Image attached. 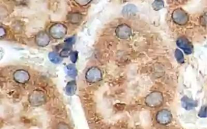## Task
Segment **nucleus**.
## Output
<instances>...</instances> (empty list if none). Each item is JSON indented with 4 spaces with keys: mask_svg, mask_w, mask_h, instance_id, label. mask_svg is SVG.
I'll list each match as a JSON object with an SVG mask.
<instances>
[{
    "mask_svg": "<svg viewBox=\"0 0 207 129\" xmlns=\"http://www.w3.org/2000/svg\"><path fill=\"white\" fill-rule=\"evenodd\" d=\"M67 69H68V74L69 76L71 77H74L77 75V72L76 68L73 66L72 64H69L67 66Z\"/></svg>",
    "mask_w": 207,
    "mask_h": 129,
    "instance_id": "16",
    "label": "nucleus"
},
{
    "mask_svg": "<svg viewBox=\"0 0 207 129\" xmlns=\"http://www.w3.org/2000/svg\"><path fill=\"white\" fill-rule=\"evenodd\" d=\"M50 38L49 35L45 32H40L36 35L35 42L40 47H46L49 44Z\"/></svg>",
    "mask_w": 207,
    "mask_h": 129,
    "instance_id": "9",
    "label": "nucleus"
},
{
    "mask_svg": "<svg viewBox=\"0 0 207 129\" xmlns=\"http://www.w3.org/2000/svg\"><path fill=\"white\" fill-rule=\"evenodd\" d=\"M176 43L178 46L182 49L186 54L189 55L193 52V45L186 38L184 37L179 38Z\"/></svg>",
    "mask_w": 207,
    "mask_h": 129,
    "instance_id": "6",
    "label": "nucleus"
},
{
    "mask_svg": "<svg viewBox=\"0 0 207 129\" xmlns=\"http://www.w3.org/2000/svg\"><path fill=\"white\" fill-rule=\"evenodd\" d=\"M82 15L78 13H72L68 16V19L72 24H77L82 20Z\"/></svg>",
    "mask_w": 207,
    "mask_h": 129,
    "instance_id": "13",
    "label": "nucleus"
},
{
    "mask_svg": "<svg viewBox=\"0 0 207 129\" xmlns=\"http://www.w3.org/2000/svg\"><path fill=\"white\" fill-rule=\"evenodd\" d=\"M172 119L171 113L166 110L163 109L159 111L156 115V120L158 123L161 125H166L169 124Z\"/></svg>",
    "mask_w": 207,
    "mask_h": 129,
    "instance_id": "5",
    "label": "nucleus"
},
{
    "mask_svg": "<svg viewBox=\"0 0 207 129\" xmlns=\"http://www.w3.org/2000/svg\"><path fill=\"white\" fill-rule=\"evenodd\" d=\"M175 57H176L177 61L179 63H183L184 62V56L183 53L179 49H176L175 51Z\"/></svg>",
    "mask_w": 207,
    "mask_h": 129,
    "instance_id": "17",
    "label": "nucleus"
},
{
    "mask_svg": "<svg viewBox=\"0 0 207 129\" xmlns=\"http://www.w3.org/2000/svg\"><path fill=\"white\" fill-rule=\"evenodd\" d=\"M49 58L51 62L55 64H58L61 61V58L55 52H52L49 54Z\"/></svg>",
    "mask_w": 207,
    "mask_h": 129,
    "instance_id": "15",
    "label": "nucleus"
},
{
    "mask_svg": "<svg viewBox=\"0 0 207 129\" xmlns=\"http://www.w3.org/2000/svg\"><path fill=\"white\" fill-rule=\"evenodd\" d=\"M67 33V28L63 24L55 23L49 29L50 35L56 40H60L64 37Z\"/></svg>",
    "mask_w": 207,
    "mask_h": 129,
    "instance_id": "1",
    "label": "nucleus"
},
{
    "mask_svg": "<svg viewBox=\"0 0 207 129\" xmlns=\"http://www.w3.org/2000/svg\"><path fill=\"white\" fill-rule=\"evenodd\" d=\"M74 38H68L66 41H65V42H66V44H67V45L68 46V45H70V46H71L72 45V44L74 43Z\"/></svg>",
    "mask_w": 207,
    "mask_h": 129,
    "instance_id": "24",
    "label": "nucleus"
},
{
    "mask_svg": "<svg viewBox=\"0 0 207 129\" xmlns=\"http://www.w3.org/2000/svg\"><path fill=\"white\" fill-rule=\"evenodd\" d=\"M13 78L16 82L20 84L27 83L30 79L29 73L24 70H18L13 73Z\"/></svg>",
    "mask_w": 207,
    "mask_h": 129,
    "instance_id": "8",
    "label": "nucleus"
},
{
    "mask_svg": "<svg viewBox=\"0 0 207 129\" xmlns=\"http://www.w3.org/2000/svg\"><path fill=\"white\" fill-rule=\"evenodd\" d=\"M0 34H1V37H3L4 35H5V30L2 27H1V33H0Z\"/></svg>",
    "mask_w": 207,
    "mask_h": 129,
    "instance_id": "25",
    "label": "nucleus"
},
{
    "mask_svg": "<svg viewBox=\"0 0 207 129\" xmlns=\"http://www.w3.org/2000/svg\"><path fill=\"white\" fill-rule=\"evenodd\" d=\"M117 36L120 39H126L129 38L131 35V29L126 24H121L119 26L116 30Z\"/></svg>",
    "mask_w": 207,
    "mask_h": 129,
    "instance_id": "7",
    "label": "nucleus"
},
{
    "mask_svg": "<svg viewBox=\"0 0 207 129\" xmlns=\"http://www.w3.org/2000/svg\"><path fill=\"white\" fill-rule=\"evenodd\" d=\"M77 58H78V53H77V52L75 51L73 53H72V54L71 55V59L72 61L74 62H75L77 60Z\"/></svg>",
    "mask_w": 207,
    "mask_h": 129,
    "instance_id": "22",
    "label": "nucleus"
},
{
    "mask_svg": "<svg viewBox=\"0 0 207 129\" xmlns=\"http://www.w3.org/2000/svg\"><path fill=\"white\" fill-rule=\"evenodd\" d=\"M66 92L69 95H72L76 91V84L75 81L69 82L66 86Z\"/></svg>",
    "mask_w": 207,
    "mask_h": 129,
    "instance_id": "14",
    "label": "nucleus"
},
{
    "mask_svg": "<svg viewBox=\"0 0 207 129\" xmlns=\"http://www.w3.org/2000/svg\"><path fill=\"white\" fill-rule=\"evenodd\" d=\"M172 19L174 23L178 24L185 25L188 21V16L183 9L178 8L173 11Z\"/></svg>",
    "mask_w": 207,
    "mask_h": 129,
    "instance_id": "3",
    "label": "nucleus"
},
{
    "mask_svg": "<svg viewBox=\"0 0 207 129\" xmlns=\"http://www.w3.org/2000/svg\"><path fill=\"white\" fill-rule=\"evenodd\" d=\"M152 6L155 10H159L164 7V3L162 1H155L153 2Z\"/></svg>",
    "mask_w": 207,
    "mask_h": 129,
    "instance_id": "18",
    "label": "nucleus"
},
{
    "mask_svg": "<svg viewBox=\"0 0 207 129\" xmlns=\"http://www.w3.org/2000/svg\"><path fill=\"white\" fill-rule=\"evenodd\" d=\"M182 106L186 110H191L195 108L197 106V101L189 98L186 96H184L182 98Z\"/></svg>",
    "mask_w": 207,
    "mask_h": 129,
    "instance_id": "11",
    "label": "nucleus"
},
{
    "mask_svg": "<svg viewBox=\"0 0 207 129\" xmlns=\"http://www.w3.org/2000/svg\"><path fill=\"white\" fill-rule=\"evenodd\" d=\"M86 78L90 83H97L102 79V74L99 68L91 67L86 73Z\"/></svg>",
    "mask_w": 207,
    "mask_h": 129,
    "instance_id": "4",
    "label": "nucleus"
},
{
    "mask_svg": "<svg viewBox=\"0 0 207 129\" xmlns=\"http://www.w3.org/2000/svg\"><path fill=\"white\" fill-rule=\"evenodd\" d=\"M29 101L33 106H40L44 103V95L40 92H34L30 95Z\"/></svg>",
    "mask_w": 207,
    "mask_h": 129,
    "instance_id": "10",
    "label": "nucleus"
},
{
    "mask_svg": "<svg viewBox=\"0 0 207 129\" xmlns=\"http://www.w3.org/2000/svg\"><path fill=\"white\" fill-rule=\"evenodd\" d=\"M71 54V51L69 48H66V49H63L61 53H60V56L61 57H67L69 55Z\"/></svg>",
    "mask_w": 207,
    "mask_h": 129,
    "instance_id": "21",
    "label": "nucleus"
},
{
    "mask_svg": "<svg viewBox=\"0 0 207 129\" xmlns=\"http://www.w3.org/2000/svg\"><path fill=\"white\" fill-rule=\"evenodd\" d=\"M198 116L200 118H207V106H203L201 107Z\"/></svg>",
    "mask_w": 207,
    "mask_h": 129,
    "instance_id": "19",
    "label": "nucleus"
},
{
    "mask_svg": "<svg viewBox=\"0 0 207 129\" xmlns=\"http://www.w3.org/2000/svg\"><path fill=\"white\" fill-rule=\"evenodd\" d=\"M137 11V9L136 6L133 4H130L124 7L122 10V13L124 16H131V15H135Z\"/></svg>",
    "mask_w": 207,
    "mask_h": 129,
    "instance_id": "12",
    "label": "nucleus"
},
{
    "mask_svg": "<svg viewBox=\"0 0 207 129\" xmlns=\"http://www.w3.org/2000/svg\"><path fill=\"white\" fill-rule=\"evenodd\" d=\"M200 22L202 26L207 27V12L204 13L200 17Z\"/></svg>",
    "mask_w": 207,
    "mask_h": 129,
    "instance_id": "20",
    "label": "nucleus"
},
{
    "mask_svg": "<svg viewBox=\"0 0 207 129\" xmlns=\"http://www.w3.org/2000/svg\"><path fill=\"white\" fill-rule=\"evenodd\" d=\"M164 101L162 94L159 92H154L147 96L145 103L147 106L151 107L161 106Z\"/></svg>",
    "mask_w": 207,
    "mask_h": 129,
    "instance_id": "2",
    "label": "nucleus"
},
{
    "mask_svg": "<svg viewBox=\"0 0 207 129\" xmlns=\"http://www.w3.org/2000/svg\"><path fill=\"white\" fill-rule=\"evenodd\" d=\"M75 2L80 6H86L88 4H89V3L91 2V1H80V0H78V1H75Z\"/></svg>",
    "mask_w": 207,
    "mask_h": 129,
    "instance_id": "23",
    "label": "nucleus"
}]
</instances>
